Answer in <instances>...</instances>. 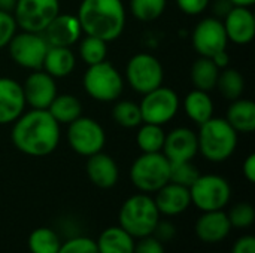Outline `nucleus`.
<instances>
[{
    "label": "nucleus",
    "instance_id": "f257e3e1",
    "mask_svg": "<svg viewBox=\"0 0 255 253\" xmlns=\"http://www.w3.org/2000/svg\"><path fill=\"white\" fill-rule=\"evenodd\" d=\"M60 127L46 109H30L12 124L10 140L24 155L33 158L48 157L60 145Z\"/></svg>",
    "mask_w": 255,
    "mask_h": 253
},
{
    "label": "nucleus",
    "instance_id": "f03ea898",
    "mask_svg": "<svg viewBox=\"0 0 255 253\" xmlns=\"http://www.w3.org/2000/svg\"><path fill=\"white\" fill-rule=\"evenodd\" d=\"M76 16L85 34L108 43L117 40L124 33L127 21L123 0H82Z\"/></svg>",
    "mask_w": 255,
    "mask_h": 253
},
{
    "label": "nucleus",
    "instance_id": "7ed1b4c3",
    "mask_svg": "<svg viewBox=\"0 0 255 253\" xmlns=\"http://www.w3.org/2000/svg\"><path fill=\"white\" fill-rule=\"evenodd\" d=\"M199 127V154H202L205 160L211 163H224L233 157L238 149L239 133H236L226 118L212 116Z\"/></svg>",
    "mask_w": 255,
    "mask_h": 253
},
{
    "label": "nucleus",
    "instance_id": "20e7f679",
    "mask_svg": "<svg viewBox=\"0 0 255 253\" xmlns=\"http://www.w3.org/2000/svg\"><path fill=\"white\" fill-rule=\"evenodd\" d=\"M161 215L155 206L154 197L137 192L128 197L118 212V225L134 240L152 236Z\"/></svg>",
    "mask_w": 255,
    "mask_h": 253
},
{
    "label": "nucleus",
    "instance_id": "39448f33",
    "mask_svg": "<svg viewBox=\"0 0 255 253\" xmlns=\"http://www.w3.org/2000/svg\"><path fill=\"white\" fill-rule=\"evenodd\" d=\"M82 86L93 100L100 103H112L120 100L123 95L124 76L112 63L105 60L99 64L87 67L82 78Z\"/></svg>",
    "mask_w": 255,
    "mask_h": 253
},
{
    "label": "nucleus",
    "instance_id": "423d86ee",
    "mask_svg": "<svg viewBox=\"0 0 255 253\" xmlns=\"http://www.w3.org/2000/svg\"><path fill=\"white\" fill-rule=\"evenodd\" d=\"M131 185L143 194H155L170 180V161L163 152L139 155L128 171Z\"/></svg>",
    "mask_w": 255,
    "mask_h": 253
},
{
    "label": "nucleus",
    "instance_id": "0eeeda50",
    "mask_svg": "<svg viewBox=\"0 0 255 253\" xmlns=\"http://www.w3.org/2000/svg\"><path fill=\"white\" fill-rule=\"evenodd\" d=\"M191 206L200 212L224 210L232 200V186L229 180L220 174H200L188 188Z\"/></svg>",
    "mask_w": 255,
    "mask_h": 253
},
{
    "label": "nucleus",
    "instance_id": "6e6552de",
    "mask_svg": "<svg viewBox=\"0 0 255 253\" xmlns=\"http://www.w3.org/2000/svg\"><path fill=\"white\" fill-rule=\"evenodd\" d=\"M124 76L127 85L143 95L163 85L164 69L155 55L149 52H137L127 61Z\"/></svg>",
    "mask_w": 255,
    "mask_h": 253
},
{
    "label": "nucleus",
    "instance_id": "1a4fd4ad",
    "mask_svg": "<svg viewBox=\"0 0 255 253\" xmlns=\"http://www.w3.org/2000/svg\"><path fill=\"white\" fill-rule=\"evenodd\" d=\"M67 143L73 152L81 157H91L102 152L106 145L105 128L94 118L79 116L67 125Z\"/></svg>",
    "mask_w": 255,
    "mask_h": 253
},
{
    "label": "nucleus",
    "instance_id": "9d476101",
    "mask_svg": "<svg viewBox=\"0 0 255 253\" xmlns=\"http://www.w3.org/2000/svg\"><path fill=\"white\" fill-rule=\"evenodd\" d=\"M139 107L143 122L164 125L178 115L181 100L175 89L160 85L158 88L143 94Z\"/></svg>",
    "mask_w": 255,
    "mask_h": 253
},
{
    "label": "nucleus",
    "instance_id": "9b49d317",
    "mask_svg": "<svg viewBox=\"0 0 255 253\" xmlns=\"http://www.w3.org/2000/svg\"><path fill=\"white\" fill-rule=\"evenodd\" d=\"M60 13V0H16L13 18L22 31L42 33Z\"/></svg>",
    "mask_w": 255,
    "mask_h": 253
},
{
    "label": "nucleus",
    "instance_id": "f8f14e48",
    "mask_svg": "<svg viewBox=\"0 0 255 253\" xmlns=\"http://www.w3.org/2000/svg\"><path fill=\"white\" fill-rule=\"evenodd\" d=\"M48 48L49 45L42 33H30L22 30L21 33L16 31L7 45L12 61L16 66L31 72L42 69Z\"/></svg>",
    "mask_w": 255,
    "mask_h": 253
},
{
    "label": "nucleus",
    "instance_id": "ddd939ff",
    "mask_svg": "<svg viewBox=\"0 0 255 253\" xmlns=\"http://www.w3.org/2000/svg\"><path fill=\"white\" fill-rule=\"evenodd\" d=\"M191 43L199 57H214L217 52L227 49L229 39L223 19L206 16L197 22L191 34Z\"/></svg>",
    "mask_w": 255,
    "mask_h": 253
},
{
    "label": "nucleus",
    "instance_id": "4468645a",
    "mask_svg": "<svg viewBox=\"0 0 255 253\" xmlns=\"http://www.w3.org/2000/svg\"><path fill=\"white\" fill-rule=\"evenodd\" d=\"M22 92L25 104L31 109H48L58 94L57 82L45 70H33L22 84Z\"/></svg>",
    "mask_w": 255,
    "mask_h": 253
},
{
    "label": "nucleus",
    "instance_id": "2eb2a0df",
    "mask_svg": "<svg viewBox=\"0 0 255 253\" xmlns=\"http://www.w3.org/2000/svg\"><path fill=\"white\" fill-rule=\"evenodd\" d=\"M161 152L170 163L193 161L199 154L197 133L188 127H176L170 130L166 133Z\"/></svg>",
    "mask_w": 255,
    "mask_h": 253
},
{
    "label": "nucleus",
    "instance_id": "dca6fc26",
    "mask_svg": "<svg viewBox=\"0 0 255 253\" xmlns=\"http://www.w3.org/2000/svg\"><path fill=\"white\" fill-rule=\"evenodd\" d=\"M82 28L78 16L73 13H58L49 25L42 31L49 46H66L72 48L82 37Z\"/></svg>",
    "mask_w": 255,
    "mask_h": 253
},
{
    "label": "nucleus",
    "instance_id": "f3484780",
    "mask_svg": "<svg viewBox=\"0 0 255 253\" xmlns=\"http://www.w3.org/2000/svg\"><path fill=\"white\" fill-rule=\"evenodd\" d=\"M223 24L229 42L244 46L254 40L255 16L251 7L233 6L223 18Z\"/></svg>",
    "mask_w": 255,
    "mask_h": 253
},
{
    "label": "nucleus",
    "instance_id": "a211bd4d",
    "mask_svg": "<svg viewBox=\"0 0 255 253\" xmlns=\"http://www.w3.org/2000/svg\"><path fill=\"white\" fill-rule=\"evenodd\" d=\"M232 225L224 210L202 212L194 224V233L197 239L206 245H217L224 242L230 233Z\"/></svg>",
    "mask_w": 255,
    "mask_h": 253
},
{
    "label": "nucleus",
    "instance_id": "6ab92c4d",
    "mask_svg": "<svg viewBox=\"0 0 255 253\" xmlns=\"http://www.w3.org/2000/svg\"><path fill=\"white\" fill-rule=\"evenodd\" d=\"M25 106L22 85L12 78H0V125L13 124Z\"/></svg>",
    "mask_w": 255,
    "mask_h": 253
},
{
    "label": "nucleus",
    "instance_id": "aec40b11",
    "mask_svg": "<svg viewBox=\"0 0 255 253\" xmlns=\"http://www.w3.org/2000/svg\"><path fill=\"white\" fill-rule=\"evenodd\" d=\"M154 201L160 215L175 218L185 213L191 206L190 189L182 185L169 182L155 192Z\"/></svg>",
    "mask_w": 255,
    "mask_h": 253
},
{
    "label": "nucleus",
    "instance_id": "412c9836",
    "mask_svg": "<svg viewBox=\"0 0 255 253\" xmlns=\"http://www.w3.org/2000/svg\"><path fill=\"white\" fill-rule=\"evenodd\" d=\"M85 170L90 182L100 189H111L118 183L120 179L118 164L111 155L105 154L103 151L88 157Z\"/></svg>",
    "mask_w": 255,
    "mask_h": 253
},
{
    "label": "nucleus",
    "instance_id": "4be33fe9",
    "mask_svg": "<svg viewBox=\"0 0 255 253\" xmlns=\"http://www.w3.org/2000/svg\"><path fill=\"white\" fill-rule=\"evenodd\" d=\"M75 67H76V55L70 48L66 46L48 48L43 58L42 70H45L54 79L67 78L69 75L73 73Z\"/></svg>",
    "mask_w": 255,
    "mask_h": 253
},
{
    "label": "nucleus",
    "instance_id": "5701e85b",
    "mask_svg": "<svg viewBox=\"0 0 255 253\" xmlns=\"http://www.w3.org/2000/svg\"><path fill=\"white\" fill-rule=\"evenodd\" d=\"M134 245L136 240L120 225L108 227L96 240L99 253H134Z\"/></svg>",
    "mask_w": 255,
    "mask_h": 253
},
{
    "label": "nucleus",
    "instance_id": "b1692460",
    "mask_svg": "<svg viewBox=\"0 0 255 253\" xmlns=\"http://www.w3.org/2000/svg\"><path fill=\"white\" fill-rule=\"evenodd\" d=\"M227 122L236 133L250 134L255 130V103L250 98H236L230 101L226 113Z\"/></svg>",
    "mask_w": 255,
    "mask_h": 253
},
{
    "label": "nucleus",
    "instance_id": "393cba45",
    "mask_svg": "<svg viewBox=\"0 0 255 253\" xmlns=\"http://www.w3.org/2000/svg\"><path fill=\"white\" fill-rule=\"evenodd\" d=\"M215 104L208 91L193 89L184 98V112L188 119L197 125H202L214 116Z\"/></svg>",
    "mask_w": 255,
    "mask_h": 253
},
{
    "label": "nucleus",
    "instance_id": "a878e982",
    "mask_svg": "<svg viewBox=\"0 0 255 253\" xmlns=\"http://www.w3.org/2000/svg\"><path fill=\"white\" fill-rule=\"evenodd\" d=\"M46 110L60 125H69L82 116V103L73 94H57Z\"/></svg>",
    "mask_w": 255,
    "mask_h": 253
},
{
    "label": "nucleus",
    "instance_id": "bb28decb",
    "mask_svg": "<svg viewBox=\"0 0 255 253\" xmlns=\"http://www.w3.org/2000/svg\"><path fill=\"white\" fill-rule=\"evenodd\" d=\"M218 75H220V69L215 66V63L209 57H199L193 63L191 70H190L193 86L196 89H202L208 92L215 89Z\"/></svg>",
    "mask_w": 255,
    "mask_h": 253
},
{
    "label": "nucleus",
    "instance_id": "cd10ccee",
    "mask_svg": "<svg viewBox=\"0 0 255 253\" xmlns=\"http://www.w3.org/2000/svg\"><path fill=\"white\" fill-rule=\"evenodd\" d=\"M164 137H166V131L163 130V125L142 122L137 127L136 143L142 154H155V152H161L164 145Z\"/></svg>",
    "mask_w": 255,
    "mask_h": 253
},
{
    "label": "nucleus",
    "instance_id": "c85d7f7f",
    "mask_svg": "<svg viewBox=\"0 0 255 253\" xmlns=\"http://www.w3.org/2000/svg\"><path fill=\"white\" fill-rule=\"evenodd\" d=\"M215 88L220 91V94L226 100L233 101V100L241 98L244 95V91H245V79H244L242 73L238 69L226 67V69L220 70V75H218Z\"/></svg>",
    "mask_w": 255,
    "mask_h": 253
},
{
    "label": "nucleus",
    "instance_id": "c756f323",
    "mask_svg": "<svg viewBox=\"0 0 255 253\" xmlns=\"http://www.w3.org/2000/svg\"><path fill=\"white\" fill-rule=\"evenodd\" d=\"M27 246L30 253H58L61 240L52 228L40 227L31 231Z\"/></svg>",
    "mask_w": 255,
    "mask_h": 253
},
{
    "label": "nucleus",
    "instance_id": "7c9ffc66",
    "mask_svg": "<svg viewBox=\"0 0 255 253\" xmlns=\"http://www.w3.org/2000/svg\"><path fill=\"white\" fill-rule=\"evenodd\" d=\"M78 54L79 58L87 64V66H94L106 60L108 55V42L85 34V37L79 39V46H78Z\"/></svg>",
    "mask_w": 255,
    "mask_h": 253
},
{
    "label": "nucleus",
    "instance_id": "2f4dec72",
    "mask_svg": "<svg viewBox=\"0 0 255 253\" xmlns=\"http://www.w3.org/2000/svg\"><path fill=\"white\" fill-rule=\"evenodd\" d=\"M112 119L123 128H137L143 122L139 103L131 100H117L112 107Z\"/></svg>",
    "mask_w": 255,
    "mask_h": 253
},
{
    "label": "nucleus",
    "instance_id": "473e14b6",
    "mask_svg": "<svg viewBox=\"0 0 255 253\" xmlns=\"http://www.w3.org/2000/svg\"><path fill=\"white\" fill-rule=\"evenodd\" d=\"M166 6L167 0H130V13L142 22H151L164 13Z\"/></svg>",
    "mask_w": 255,
    "mask_h": 253
},
{
    "label": "nucleus",
    "instance_id": "72a5a7b5",
    "mask_svg": "<svg viewBox=\"0 0 255 253\" xmlns=\"http://www.w3.org/2000/svg\"><path fill=\"white\" fill-rule=\"evenodd\" d=\"M199 176H200V171L193 164V161L170 163V180L169 182L172 183L190 188Z\"/></svg>",
    "mask_w": 255,
    "mask_h": 253
},
{
    "label": "nucleus",
    "instance_id": "f704fd0d",
    "mask_svg": "<svg viewBox=\"0 0 255 253\" xmlns=\"http://www.w3.org/2000/svg\"><path fill=\"white\" fill-rule=\"evenodd\" d=\"M227 213V218L230 221L232 228H238V230H247L250 227H253L255 221V210L254 206L250 203H238L235 206L230 207Z\"/></svg>",
    "mask_w": 255,
    "mask_h": 253
},
{
    "label": "nucleus",
    "instance_id": "c9c22d12",
    "mask_svg": "<svg viewBox=\"0 0 255 253\" xmlns=\"http://www.w3.org/2000/svg\"><path fill=\"white\" fill-rule=\"evenodd\" d=\"M58 253H99V251L96 240L85 236H76L61 243Z\"/></svg>",
    "mask_w": 255,
    "mask_h": 253
},
{
    "label": "nucleus",
    "instance_id": "e433bc0d",
    "mask_svg": "<svg viewBox=\"0 0 255 253\" xmlns=\"http://www.w3.org/2000/svg\"><path fill=\"white\" fill-rule=\"evenodd\" d=\"M18 25L10 12L0 10V49L6 48L10 39L15 36Z\"/></svg>",
    "mask_w": 255,
    "mask_h": 253
},
{
    "label": "nucleus",
    "instance_id": "4c0bfd02",
    "mask_svg": "<svg viewBox=\"0 0 255 253\" xmlns=\"http://www.w3.org/2000/svg\"><path fill=\"white\" fill-rule=\"evenodd\" d=\"M175 1L178 9L188 16L200 15L211 6V0H175Z\"/></svg>",
    "mask_w": 255,
    "mask_h": 253
},
{
    "label": "nucleus",
    "instance_id": "58836bf2",
    "mask_svg": "<svg viewBox=\"0 0 255 253\" xmlns=\"http://www.w3.org/2000/svg\"><path fill=\"white\" fill-rule=\"evenodd\" d=\"M134 253H166V249L160 240H157L154 236H148L136 240Z\"/></svg>",
    "mask_w": 255,
    "mask_h": 253
},
{
    "label": "nucleus",
    "instance_id": "ea45409f",
    "mask_svg": "<svg viewBox=\"0 0 255 253\" xmlns=\"http://www.w3.org/2000/svg\"><path fill=\"white\" fill-rule=\"evenodd\" d=\"M176 233H178V231H176V227H175L173 222L166 221V219H164V221L160 219V221L157 222L155 228H154L152 236L164 245V243L173 240V239L176 237Z\"/></svg>",
    "mask_w": 255,
    "mask_h": 253
},
{
    "label": "nucleus",
    "instance_id": "a19ab883",
    "mask_svg": "<svg viewBox=\"0 0 255 253\" xmlns=\"http://www.w3.org/2000/svg\"><path fill=\"white\" fill-rule=\"evenodd\" d=\"M232 253H255V239L253 236L239 237L232 248Z\"/></svg>",
    "mask_w": 255,
    "mask_h": 253
},
{
    "label": "nucleus",
    "instance_id": "79ce46f5",
    "mask_svg": "<svg viewBox=\"0 0 255 253\" xmlns=\"http://www.w3.org/2000/svg\"><path fill=\"white\" fill-rule=\"evenodd\" d=\"M242 171H244V177L250 182L254 183L255 182V154H250L247 157V160L244 161L242 166Z\"/></svg>",
    "mask_w": 255,
    "mask_h": 253
},
{
    "label": "nucleus",
    "instance_id": "37998d69",
    "mask_svg": "<svg viewBox=\"0 0 255 253\" xmlns=\"http://www.w3.org/2000/svg\"><path fill=\"white\" fill-rule=\"evenodd\" d=\"M233 7V4L229 1V0H215L212 3V12H214V16L215 18H220L223 19L229 12L230 9Z\"/></svg>",
    "mask_w": 255,
    "mask_h": 253
},
{
    "label": "nucleus",
    "instance_id": "c03bdc74",
    "mask_svg": "<svg viewBox=\"0 0 255 253\" xmlns=\"http://www.w3.org/2000/svg\"><path fill=\"white\" fill-rule=\"evenodd\" d=\"M211 58H212V61L215 63V66H217L220 70H223V69L229 67V64H230V55H229L227 49L217 52V54H215L214 57H211Z\"/></svg>",
    "mask_w": 255,
    "mask_h": 253
},
{
    "label": "nucleus",
    "instance_id": "a18cd8bd",
    "mask_svg": "<svg viewBox=\"0 0 255 253\" xmlns=\"http://www.w3.org/2000/svg\"><path fill=\"white\" fill-rule=\"evenodd\" d=\"M16 4V0H0V10L4 12H13V7Z\"/></svg>",
    "mask_w": 255,
    "mask_h": 253
},
{
    "label": "nucleus",
    "instance_id": "49530a36",
    "mask_svg": "<svg viewBox=\"0 0 255 253\" xmlns=\"http://www.w3.org/2000/svg\"><path fill=\"white\" fill-rule=\"evenodd\" d=\"M233 6H244V7H251L255 4V0H229Z\"/></svg>",
    "mask_w": 255,
    "mask_h": 253
},
{
    "label": "nucleus",
    "instance_id": "de8ad7c7",
    "mask_svg": "<svg viewBox=\"0 0 255 253\" xmlns=\"http://www.w3.org/2000/svg\"><path fill=\"white\" fill-rule=\"evenodd\" d=\"M212 253H218V252H212Z\"/></svg>",
    "mask_w": 255,
    "mask_h": 253
}]
</instances>
